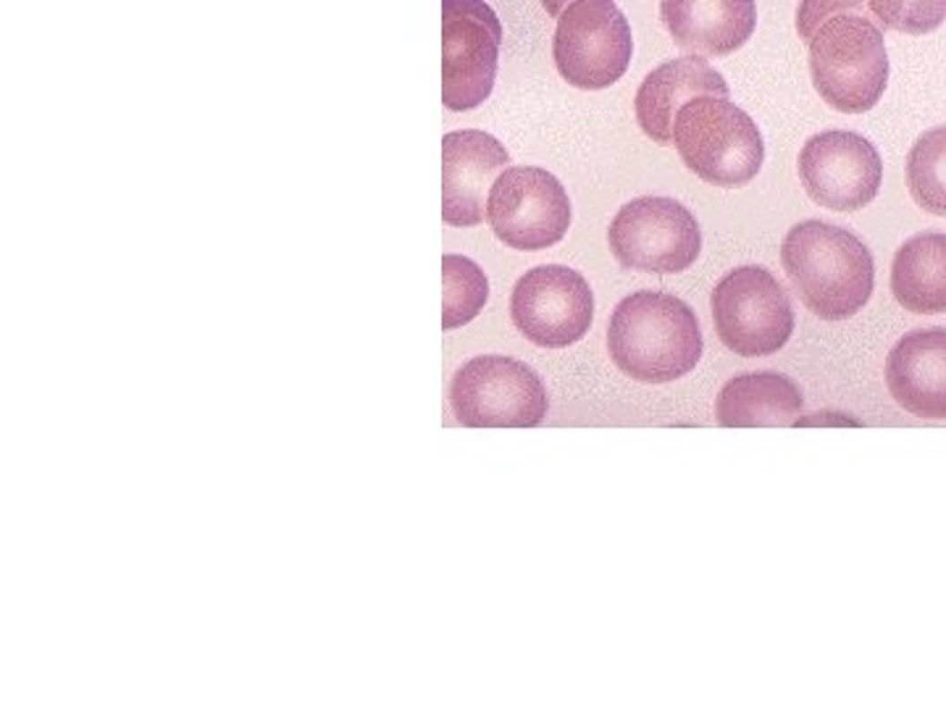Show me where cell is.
<instances>
[{"mask_svg":"<svg viewBox=\"0 0 946 709\" xmlns=\"http://www.w3.org/2000/svg\"><path fill=\"white\" fill-rule=\"evenodd\" d=\"M718 339L741 358L778 352L794 332V307L778 279L763 266L729 270L712 289Z\"/></svg>","mask_w":946,"mask_h":709,"instance_id":"cell-6","label":"cell"},{"mask_svg":"<svg viewBox=\"0 0 946 709\" xmlns=\"http://www.w3.org/2000/svg\"><path fill=\"white\" fill-rule=\"evenodd\" d=\"M510 318L536 347L562 350L587 337L595 318V295L587 279L568 266H536L513 287Z\"/></svg>","mask_w":946,"mask_h":709,"instance_id":"cell-11","label":"cell"},{"mask_svg":"<svg viewBox=\"0 0 946 709\" xmlns=\"http://www.w3.org/2000/svg\"><path fill=\"white\" fill-rule=\"evenodd\" d=\"M490 300L487 273L465 255H442V329L471 323Z\"/></svg>","mask_w":946,"mask_h":709,"instance_id":"cell-19","label":"cell"},{"mask_svg":"<svg viewBox=\"0 0 946 709\" xmlns=\"http://www.w3.org/2000/svg\"><path fill=\"white\" fill-rule=\"evenodd\" d=\"M944 127H936L915 142L907 161V184L920 208L944 216Z\"/></svg>","mask_w":946,"mask_h":709,"instance_id":"cell-20","label":"cell"},{"mask_svg":"<svg viewBox=\"0 0 946 709\" xmlns=\"http://www.w3.org/2000/svg\"><path fill=\"white\" fill-rule=\"evenodd\" d=\"M704 350L697 313L676 295L641 289L623 297L607 326L618 371L641 384H668L697 368Z\"/></svg>","mask_w":946,"mask_h":709,"instance_id":"cell-1","label":"cell"},{"mask_svg":"<svg viewBox=\"0 0 946 709\" xmlns=\"http://www.w3.org/2000/svg\"><path fill=\"white\" fill-rule=\"evenodd\" d=\"M684 166L715 187H744L765 164V142L747 111L721 98H694L673 124Z\"/></svg>","mask_w":946,"mask_h":709,"instance_id":"cell-4","label":"cell"},{"mask_svg":"<svg viewBox=\"0 0 946 709\" xmlns=\"http://www.w3.org/2000/svg\"><path fill=\"white\" fill-rule=\"evenodd\" d=\"M802 412V389L778 371L736 376L721 389L715 405L723 429H783L794 426Z\"/></svg>","mask_w":946,"mask_h":709,"instance_id":"cell-17","label":"cell"},{"mask_svg":"<svg viewBox=\"0 0 946 709\" xmlns=\"http://www.w3.org/2000/svg\"><path fill=\"white\" fill-rule=\"evenodd\" d=\"M510 153L497 137L457 129L442 137V221L471 229L487 216V190L508 169Z\"/></svg>","mask_w":946,"mask_h":709,"instance_id":"cell-13","label":"cell"},{"mask_svg":"<svg viewBox=\"0 0 946 709\" xmlns=\"http://www.w3.org/2000/svg\"><path fill=\"white\" fill-rule=\"evenodd\" d=\"M917 3H871L868 8L876 11L878 19L886 22L889 27L894 30H902V32H928L933 27H939L942 22L939 19H925V16H912ZM939 8V5H936ZM933 8V11H936Z\"/></svg>","mask_w":946,"mask_h":709,"instance_id":"cell-21","label":"cell"},{"mask_svg":"<svg viewBox=\"0 0 946 709\" xmlns=\"http://www.w3.org/2000/svg\"><path fill=\"white\" fill-rule=\"evenodd\" d=\"M891 292L905 310L936 315L946 310V236L923 232L907 239L891 263Z\"/></svg>","mask_w":946,"mask_h":709,"instance_id":"cell-18","label":"cell"},{"mask_svg":"<svg viewBox=\"0 0 946 709\" xmlns=\"http://www.w3.org/2000/svg\"><path fill=\"white\" fill-rule=\"evenodd\" d=\"M781 261L807 310L823 321L857 315L873 295L876 266L868 244L836 224L812 218L791 226Z\"/></svg>","mask_w":946,"mask_h":709,"instance_id":"cell-2","label":"cell"},{"mask_svg":"<svg viewBox=\"0 0 946 709\" xmlns=\"http://www.w3.org/2000/svg\"><path fill=\"white\" fill-rule=\"evenodd\" d=\"M450 405L468 429H534L547 418L550 397L539 373L505 355H479L455 373Z\"/></svg>","mask_w":946,"mask_h":709,"instance_id":"cell-5","label":"cell"},{"mask_svg":"<svg viewBox=\"0 0 946 709\" xmlns=\"http://www.w3.org/2000/svg\"><path fill=\"white\" fill-rule=\"evenodd\" d=\"M694 98L729 101V84L721 71L704 58L684 56L658 66L636 93V121L641 132L660 147L673 145L676 113Z\"/></svg>","mask_w":946,"mask_h":709,"instance_id":"cell-14","label":"cell"},{"mask_svg":"<svg viewBox=\"0 0 946 709\" xmlns=\"http://www.w3.org/2000/svg\"><path fill=\"white\" fill-rule=\"evenodd\" d=\"M502 24L484 0L442 3V102L473 111L490 101L497 79Z\"/></svg>","mask_w":946,"mask_h":709,"instance_id":"cell-9","label":"cell"},{"mask_svg":"<svg viewBox=\"0 0 946 709\" xmlns=\"http://www.w3.org/2000/svg\"><path fill=\"white\" fill-rule=\"evenodd\" d=\"M553 56L561 76L579 90L615 84L631 64L629 19L610 0H576L558 19Z\"/></svg>","mask_w":946,"mask_h":709,"instance_id":"cell-7","label":"cell"},{"mask_svg":"<svg viewBox=\"0 0 946 709\" xmlns=\"http://www.w3.org/2000/svg\"><path fill=\"white\" fill-rule=\"evenodd\" d=\"M800 179L818 205L854 213L876 200L883 161L871 139L857 132L831 129L809 137L800 153Z\"/></svg>","mask_w":946,"mask_h":709,"instance_id":"cell-12","label":"cell"},{"mask_svg":"<svg viewBox=\"0 0 946 709\" xmlns=\"http://www.w3.org/2000/svg\"><path fill=\"white\" fill-rule=\"evenodd\" d=\"M487 221L500 242L536 253L558 244L570 226V200L558 176L539 166H510L491 184Z\"/></svg>","mask_w":946,"mask_h":709,"instance_id":"cell-10","label":"cell"},{"mask_svg":"<svg viewBox=\"0 0 946 709\" xmlns=\"http://www.w3.org/2000/svg\"><path fill=\"white\" fill-rule=\"evenodd\" d=\"M886 384L897 405L917 418H946V329H915L886 360Z\"/></svg>","mask_w":946,"mask_h":709,"instance_id":"cell-15","label":"cell"},{"mask_svg":"<svg viewBox=\"0 0 946 709\" xmlns=\"http://www.w3.org/2000/svg\"><path fill=\"white\" fill-rule=\"evenodd\" d=\"M660 16L673 42L700 56H731L755 32V3L738 0H666Z\"/></svg>","mask_w":946,"mask_h":709,"instance_id":"cell-16","label":"cell"},{"mask_svg":"<svg viewBox=\"0 0 946 709\" xmlns=\"http://www.w3.org/2000/svg\"><path fill=\"white\" fill-rule=\"evenodd\" d=\"M615 261L644 273H681L702 253V232L686 205L670 198H636L607 229Z\"/></svg>","mask_w":946,"mask_h":709,"instance_id":"cell-8","label":"cell"},{"mask_svg":"<svg viewBox=\"0 0 946 709\" xmlns=\"http://www.w3.org/2000/svg\"><path fill=\"white\" fill-rule=\"evenodd\" d=\"M860 3H841L834 16L818 19L802 37L809 42V71L818 95L841 113L876 108L889 84V53L880 27Z\"/></svg>","mask_w":946,"mask_h":709,"instance_id":"cell-3","label":"cell"}]
</instances>
